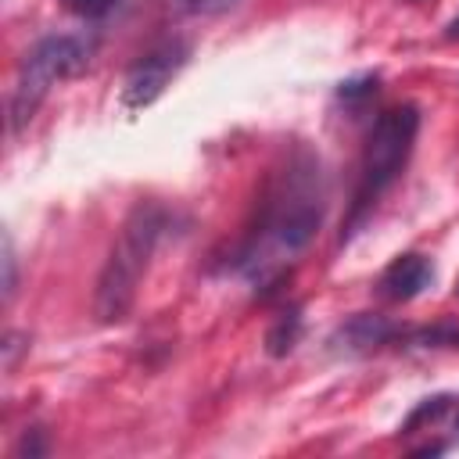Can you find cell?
I'll list each match as a JSON object with an SVG mask.
<instances>
[{"instance_id":"obj_1","label":"cell","mask_w":459,"mask_h":459,"mask_svg":"<svg viewBox=\"0 0 459 459\" xmlns=\"http://www.w3.org/2000/svg\"><path fill=\"white\" fill-rule=\"evenodd\" d=\"M323 212H326L323 165L312 151L298 147L287 158V169L276 172L262 201L258 226L251 230L247 244L237 251L233 269L251 283L269 287L273 280L283 276V258H294L312 244V237L323 226Z\"/></svg>"},{"instance_id":"obj_2","label":"cell","mask_w":459,"mask_h":459,"mask_svg":"<svg viewBox=\"0 0 459 459\" xmlns=\"http://www.w3.org/2000/svg\"><path fill=\"white\" fill-rule=\"evenodd\" d=\"M165 226H169V212L158 201H140L126 215L118 240L108 251V262L100 265L97 290H93V316L100 323H122L129 316L136 290H140V280H143V273L158 251Z\"/></svg>"},{"instance_id":"obj_3","label":"cell","mask_w":459,"mask_h":459,"mask_svg":"<svg viewBox=\"0 0 459 459\" xmlns=\"http://www.w3.org/2000/svg\"><path fill=\"white\" fill-rule=\"evenodd\" d=\"M416 133H420V108L416 104H394V108L377 115V122L366 136L362 158H359V183H355L344 237H351L359 230V222L377 208L380 194L405 172L412 147H416Z\"/></svg>"},{"instance_id":"obj_4","label":"cell","mask_w":459,"mask_h":459,"mask_svg":"<svg viewBox=\"0 0 459 459\" xmlns=\"http://www.w3.org/2000/svg\"><path fill=\"white\" fill-rule=\"evenodd\" d=\"M90 54H93V43L75 32H54V36L36 39L25 50L14 86H11V104H7L11 133H22L39 111V104L47 100V93L61 79H72L90 65Z\"/></svg>"},{"instance_id":"obj_5","label":"cell","mask_w":459,"mask_h":459,"mask_svg":"<svg viewBox=\"0 0 459 459\" xmlns=\"http://www.w3.org/2000/svg\"><path fill=\"white\" fill-rule=\"evenodd\" d=\"M186 61H190V43H186V39L172 36V39L154 43L147 54H140V57L129 65V72H126V79H122V93H118L122 108H126V111H143V108H151V104L169 90V82L183 72Z\"/></svg>"},{"instance_id":"obj_6","label":"cell","mask_w":459,"mask_h":459,"mask_svg":"<svg viewBox=\"0 0 459 459\" xmlns=\"http://www.w3.org/2000/svg\"><path fill=\"white\" fill-rule=\"evenodd\" d=\"M434 283V262L420 251H405L384 265L377 276V294L384 301H412Z\"/></svg>"},{"instance_id":"obj_7","label":"cell","mask_w":459,"mask_h":459,"mask_svg":"<svg viewBox=\"0 0 459 459\" xmlns=\"http://www.w3.org/2000/svg\"><path fill=\"white\" fill-rule=\"evenodd\" d=\"M402 326L398 323H391V319H384V316H377V312H355V316H348L337 330H333V344L341 348V351H348V355H369V351H377V348H387V344H394V341H402Z\"/></svg>"},{"instance_id":"obj_8","label":"cell","mask_w":459,"mask_h":459,"mask_svg":"<svg viewBox=\"0 0 459 459\" xmlns=\"http://www.w3.org/2000/svg\"><path fill=\"white\" fill-rule=\"evenodd\" d=\"M301 330H305V319H301V305H290V308H283V312L273 319V326L265 330V351H269L273 359H283V355H290V351L298 348V341H301Z\"/></svg>"},{"instance_id":"obj_9","label":"cell","mask_w":459,"mask_h":459,"mask_svg":"<svg viewBox=\"0 0 459 459\" xmlns=\"http://www.w3.org/2000/svg\"><path fill=\"white\" fill-rule=\"evenodd\" d=\"M452 402H455V394H448V391H441V394H430V398H423V402H416L412 405V412L402 420V434H416L423 423H434L437 416H445L448 409H452Z\"/></svg>"},{"instance_id":"obj_10","label":"cell","mask_w":459,"mask_h":459,"mask_svg":"<svg viewBox=\"0 0 459 459\" xmlns=\"http://www.w3.org/2000/svg\"><path fill=\"white\" fill-rule=\"evenodd\" d=\"M402 341H409L416 348H459V326L455 323H434V326L405 330Z\"/></svg>"},{"instance_id":"obj_11","label":"cell","mask_w":459,"mask_h":459,"mask_svg":"<svg viewBox=\"0 0 459 459\" xmlns=\"http://www.w3.org/2000/svg\"><path fill=\"white\" fill-rule=\"evenodd\" d=\"M377 90H380V75H377V72H362V75H355V79L337 82V100L348 104V108H362L366 100L377 97Z\"/></svg>"},{"instance_id":"obj_12","label":"cell","mask_w":459,"mask_h":459,"mask_svg":"<svg viewBox=\"0 0 459 459\" xmlns=\"http://www.w3.org/2000/svg\"><path fill=\"white\" fill-rule=\"evenodd\" d=\"M47 430L43 427H29L22 437H18V445H14V455L18 459H39V455H47Z\"/></svg>"},{"instance_id":"obj_13","label":"cell","mask_w":459,"mask_h":459,"mask_svg":"<svg viewBox=\"0 0 459 459\" xmlns=\"http://www.w3.org/2000/svg\"><path fill=\"white\" fill-rule=\"evenodd\" d=\"M179 14H222L230 7H237L240 0H169Z\"/></svg>"},{"instance_id":"obj_14","label":"cell","mask_w":459,"mask_h":459,"mask_svg":"<svg viewBox=\"0 0 459 459\" xmlns=\"http://www.w3.org/2000/svg\"><path fill=\"white\" fill-rule=\"evenodd\" d=\"M75 18H86V22H97V18H104V14H111V7L118 4V0H61Z\"/></svg>"},{"instance_id":"obj_15","label":"cell","mask_w":459,"mask_h":459,"mask_svg":"<svg viewBox=\"0 0 459 459\" xmlns=\"http://www.w3.org/2000/svg\"><path fill=\"white\" fill-rule=\"evenodd\" d=\"M0 262H4V301H11L18 290V258H14V244L7 233H4V258Z\"/></svg>"},{"instance_id":"obj_16","label":"cell","mask_w":459,"mask_h":459,"mask_svg":"<svg viewBox=\"0 0 459 459\" xmlns=\"http://www.w3.org/2000/svg\"><path fill=\"white\" fill-rule=\"evenodd\" d=\"M445 452V445H420V448H412V455H441Z\"/></svg>"},{"instance_id":"obj_17","label":"cell","mask_w":459,"mask_h":459,"mask_svg":"<svg viewBox=\"0 0 459 459\" xmlns=\"http://www.w3.org/2000/svg\"><path fill=\"white\" fill-rule=\"evenodd\" d=\"M445 39H459V14H455V18L445 25Z\"/></svg>"},{"instance_id":"obj_18","label":"cell","mask_w":459,"mask_h":459,"mask_svg":"<svg viewBox=\"0 0 459 459\" xmlns=\"http://www.w3.org/2000/svg\"><path fill=\"white\" fill-rule=\"evenodd\" d=\"M452 437H455V445H459V416H455V423H452Z\"/></svg>"},{"instance_id":"obj_19","label":"cell","mask_w":459,"mask_h":459,"mask_svg":"<svg viewBox=\"0 0 459 459\" xmlns=\"http://www.w3.org/2000/svg\"><path fill=\"white\" fill-rule=\"evenodd\" d=\"M455 294H459V287H455Z\"/></svg>"}]
</instances>
